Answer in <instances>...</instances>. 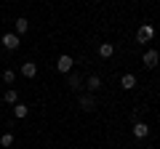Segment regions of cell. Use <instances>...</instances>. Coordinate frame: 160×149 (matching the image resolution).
I'll list each match as a JSON object with an SVG mask.
<instances>
[{"instance_id":"9c48e42d","label":"cell","mask_w":160,"mask_h":149,"mask_svg":"<svg viewBox=\"0 0 160 149\" xmlns=\"http://www.w3.org/2000/svg\"><path fill=\"white\" fill-rule=\"evenodd\" d=\"M112 53H115V46H112V43H102V46H99V56H102V59H109Z\"/></svg>"},{"instance_id":"277c9868","label":"cell","mask_w":160,"mask_h":149,"mask_svg":"<svg viewBox=\"0 0 160 149\" xmlns=\"http://www.w3.org/2000/svg\"><path fill=\"white\" fill-rule=\"evenodd\" d=\"M19 72H22L24 77H27V80H32L35 74H38V64H35V61H24V64H22V69H19Z\"/></svg>"},{"instance_id":"7a4b0ae2","label":"cell","mask_w":160,"mask_h":149,"mask_svg":"<svg viewBox=\"0 0 160 149\" xmlns=\"http://www.w3.org/2000/svg\"><path fill=\"white\" fill-rule=\"evenodd\" d=\"M155 37V29L149 27V24H144V27H139V32H136V40L139 43H149Z\"/></svg>"},{"instance_id":"3957f363","label":"cell","mask_w":160,"mask_h":149,"mask_svg":"<svg viewBox=\"0 0 160 149\" xmlns=\"http://www.w3.org/2000/svg\"><path fill=\"white\" fill-rule=\"evenodd\" d=\"M72 56H67V53H64V56H59V61H56V69H59V72H62V74H67L69 72V69H72Z\"/></svg>"},{"instance_id":"5b68a950","label":"cell","mask_w":160,"mask_h":149,"mask_svg":"<svg viewBox=\"0 0 160 149\" xmlns=\"http://www.w3.org/2000/svg\"><path fill=\"white\" fill-rule=\"evenodd\" d=\"M142 61H144V67H147V69H155V67H158V61H160V56H158V51H147Z\"/></svg>"},{"instance_id":"6da1fadb","label":"cell","mask_w":160,"mask_h":149,"mask_svg":"<svg viewBox=\"0 0 160 149\" xmlns=\"http://www.w3.org/2000/svg\"><path fill=\"white\" fill-rule=\"evenodd\" d=\"M0 43H3L8 51H16V48H19V35H16V32H6Z\"/></svg>"},{"instance_id":"4fadbf2b","label":"cell","mask_w":160,"mask_h":149,"mask_svg":"<svg viewBox=\"0 0 160 149\" xmlns=\"http://www.w3.org/2000/svg\"><path fill=\"white\" fill-rule=\"evenodd\" d=\"M3 99H6V104H16V99H19V93L13 91V88H8V91H6V96H3Z\"/></svg>"},{"instance_id":"30bf717a","label":"cell","mask_w":160,"mask_h":149,"mask_svg":"<svg viewBox=\"0 0 160 149\" xmlns=\"http://www.w3.org/2000/svg\"><path fill=\"white\" fill-rule=\"evenodd\" d=\"M13 29H16V35H27L29 22H27V19H16V22H13Z\"/></svg>"},{"instance_id":"8fae6325","label":"cell","mask_w":160,"mask_h":149,"mask_svg":"<svg viewBox=\"0 0 160 149\" xmlns=\"http://www.w3.org/2000/svg\"><path fill=\"white\" fill-rule=\"evenodd\" d=\"M86 85H88V91H91V93H93V91H99V88H102V77H99V74H91Z\"/></svg>"},{"instance_id":"8992f818","label":"cell","mask_w":160,"mask_h":149,"mask_svg":"<svg viewBox=\"0 0 160 149\" xmlns=\"http://www.w3.org/2000/svg\"><path fill=\"white\" fill-rule=\"evenodd\" d=\"M133 136L136 138H147L149 136V125L147 123H133Z\"/></svg>"},{"instance_id":"2e32d148","label":"cell","mask_w":160,"mask_h":149,"mask_svg":"<svg viewBox=\"0 0 160 149\" xmlns=\"http://www.w3.org/2000/svg\"><path fill=\"white\" fill-rule=\"evenodd\" d=\"M0 144H3V147H11L13 144V133H3V136H0Z\"/></svg>"},{"instance_id":"52a82bcc","label":"cell","mask_w":160,"mask_h":149,"mask_svg":"<svg viewBox=\"0 0 160 149\" xmlns=\"http://www.w3.org/2000/svg\"><path fill=\"white\" fill-rule=\"evenodd\" d=\"M120 85L126 88V91H133V88H136V77H133V74H123V77H120Z\"/></svg>"},{"instance_id":"ba28073f","label":"cell","mask_w":160,"mask_h":149,"mask_svg":"<svg viewBox=\"0 0 160 149\" xmlns=\"http://www.w3.org/2000/svg\"><path fill=\"white\" fill-rule=\"evenodd\" d=\"M80 107L86 109V112H93V109H96V101H93V96H80Z\"/></svg>"},{"instance_id":"5bb4252c","label":"cell","mask_w":160,"mask_h":149,"mask_svg":"<svg viewBox=\"0 0 160 149\" xmlns=\"http://www.w3.org/2000/svg\"><path fill=\"white\" fill-rule=\"evenodd\" d=\"M67 85H69V91H78V88H80V74H69Z\"/></svg>"},{"instance_id":"7c38bea8","label":"cell","mask_w":160,"mask_h":149,"mask_svg":"<svg viewBox=\"0 0 160 149\" xmlns=\"http://www.w3.org/2000/svg\"><path fill=\"white\" fill-rule=\"evenodd\" d=\"M27 112H29L27 104H16V107H13V115H16L19 120H22V117H27Z\"/></svg>"},{"instance_id":"9a60e30c","label":"cell","mask_w":160,"mask_h":149,"mask_svg":"<svg viewBox=\"0 0 160 149\" xmlns=\"http://www.w3.org/2000/svg\"><path fill=\"white\" fill-rule=\"evenodd\" d=\"M13 80H16V72H13V69H6V72H3V83H8V85H11Z\"/></svg>"}]
</instances>
